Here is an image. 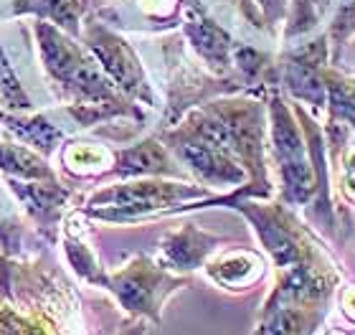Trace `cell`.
Returning a JSON list of instances; mask_svg holds the SVG:
<instances>
[{
	"instance_id": "7",
	"label": "cell",
	"mask_w": 355,
	"mask_h": 335,
	"mask_svg": "<svg viewBox=\"0 0 355 335\" xmlns=\"http://www.w3.org/2000/svg\"><path fill=\"white\" fill-rule=\"evenodd\" d=\"M185 33L191 38L193 49L216 71H226L234 61V46L226 31L208 18L200 8L191 6L185 15Z\"/></svg>"
},
{
	"instance_id": "18",
	"label": "cell",
	"mask_w": 355,
	"mask_h": 335,
	"mask_svg": "<svg viewBox=\"0 0 355 335\" xmlns=\"http://www.w3.org/2000/svg\"><path fill=\"white\" fill-rule=\"evenodd\" d=\"M348 148H340V188L345 198L355 203V142L345 140Z\"/></svg>"
},
{
	"instance_id": "6",
	"label": "cell",
	"mask_w": 355,
	"mask_h": 335,
	"mask_svg": "<svg viewBox=\"0 0 355 335\" xmlns=\"http://www.w3.org/2000/svg\"><path fill=\"white\" fill-rule=\"evenodd\" d=\"M87 44L94 51L102 71L117 84L119 89L125 92V94H130V97L145 102V105H153V94H150V87L145 82L140 61H137L132 49L122 38L110 33L102 26H89Z\"/></svg>"
},
{
	"instance_id": "1",
	"label": "cell",
	"mask_w": 355,
	"mask_h": 335,
	"mask_svg": "<svg viewBox=\"0 0 355 335\" xmlns=\"http://www.w3.org/2000/svg\"><path fill=\"white\" fill-rule=\"evenodd\" d=\"M211 191L188 183L171 180H127L99 191L89 201V214L104 221H135L160 211H168L178 203L208 198Z\"/></svg>"
},
{
	"instance_id": "14",
	"label": "cell",
	"mask_w": 355,
	"mask_h": 335,
	"mask_svg": "<svg viewBox=\"0 0 355 335\" xmlns=\"http://www.w3.org/2000/svg\"><path fill=\"white\" fill-rule=\"evenodd\" d=\"M355 36V0H338L335 3V15L330 23V51H333V64H338L345 51V46H350Z\"/></svg>"
},
{
	"instance_id": "11",
	"label": "cell",
	"mask_w": 355,
	"mask_h": 335,
	"mask_svg": "<svg viewBox=\"0 0 355 335\" xmlns=\"http://www.w3.org/2000/svg\"><path fill=\"white\" fill-rule=\"evenodd\" d=\"M327 107L330 119L355 130V76L340 74L335 69L327 71Z\"/></svg>"
},
{
	"instance_id": "3",
	"label": "cell",
	"mask_w": 355,
	"mask_h": 335,
	"mask_svg": "<svg viewBox=\"0 0 355 335\" xmlns=\"http://www.w3.org/2000/svg\"><path fill=\"white\" fill-rule=\"evenodd\" d=\"M180 284L183 280H175L171 272H165L160 264L150 261L148 257H137L107 280V287L117 295L125 310L148 315L153 320L160 318L163 300Z\"/></svg>"
},
{
	"instance_id": "2",
	"label": "cell",
	"mask_w": 355,
	"mask_h": 335,
	"mask_svg": "<svg viewBox=\"0 0 355 335\" xmlns=\"http://www.w3.org/2000/svg\"><path fill=\"white\" fill-rule=\"evenodd\" d=\"M231 206L252 221L277 269L295 267V264H304V261H315L320 257H325L312 244L310 234L297 223V218L284 206H261V203L252 201H234Z\"/></svg>"
},
{
	"instance_id": "21",
	"label": "cell",
	"mask_w": 355,
	"mask_h": 335,
	"mask_svg": "<svg viewBox=\"0 0 355 335\" xmlns=\"http://www.w3.org/2000/svg\"><path fill=\"white\" fill-rule=\"evenodd\" d=\"M122 335H145V328L142 325H130Z\"/></svg>"
},
{
	"instance_id": "12",
	"label": "cell",
	"mask_w": 355,
	"mask_h": 335,
	"mask_svg": "<svg viewBox=\"0 0 355 335\" xmlns=\"http://www.w3.org/2000/svg\"><path fill=\"white\" fill-rule=\"evenodd\" d=\"M289 3H292V10L287 21V38L304 36L312 28H318L333 8V0H289Z\"/></svg>"
},
{
	"instance_id": "17",
	"label": "cell",
	"mask_w": 355,
	"mask_h": 335,
	"mask_svg": "<svg viewBox=\"0 0 355 335\" xmlns=\"http://www.w3.org/2000/svg\"><path fill=\"white\" fill-rule=\"evenodd\" d=\"M0 99L6 102L8 110H28L31 107L28 97H26L23 87L18 84V79H15L3 49H0Z\"/></svg>"
},
{
	"instance_id": "4",
	"label": "cell",
	"mask_w": 355,
	"mask_h": 335,
	"mask_svg": "<svg viewBox=\"0 0 355 335\" xmlns=\"http://www.w3.org/2000/svg\"><path fill=\"white\" fill-rule=\"evenodd\" d=\"M330 313V302L277 287L269 292L254 335H315Z\"/></svg>"
},
{
	"instance_id": "13",
	"label": "cell",
	"mask_w": 355,
	"mask_h": 335,
	"mask_svg": "<svg viewBox=\"0 0 355 335\" xmlns=\"http://www.w3.org/2000/svg\"><path fill=\"white\" fill-rule=\"evenodd\" d=\"M15 10L18 13L36 10V13L53 18L61 28L71 31V33L79 31V10H82V6L76 0H15Z\"/></svg>"
},
{
	"instance_id": "5",
	"label": "cell",
	"mask_w": 355,
	"mask_h": 335,
	"mask_svg": "<svg viewBox=\"0 0 355 335\" xmlns=\"http://www.w3.org/2000/svg\"><path fill=\"white\" fill-rule=\"evenodd\" d=\"M282 84L295 99L322 110L327 107V71H330V41L318 36L310 44L292 49L282 61Z\"/></svg>"
},
{
	"instance_id": "9",
	"label": "cell",
	"mask_w": 355,
	"mask_h": 335,
	"mask_svg": "<svg viewBox=\"0 0 355 335\" xmlns=\"http://www.w3.org/2000/svg\"><path fill=\"white\" fill-rule=\"evenodd\" d=\"M114 175L119 178H145V175H180L168 150L157 140H142L132 148L119 150L114 157Z\"/></svg>"
},
{
	"instance_id": "16",
	"label": "cell",
	"mask_w": 355,
	"mask_h": 335,
	"mask_svg": "<svg viewBox=\"0 0 355 335\" xmlns=\"http://www.w3.org/2000/svg\"><path fill=\"white\" fill-rule=\"evenodd\" d=\"M10 122V130L21 135V140H26L28 145H36V148H44L46 153L56 148V142L61 140V130L46 122L44 117H33V119H8Z\"/></svg>"
},
{
	"instance_id": "15",
	"label": "cell",
	"mask_w": 355,
	"mask_h": 335,
	"mask_svg": "<svg viewBox=\"0 0 355 335\" xmlns=\"http://www.w3.org/2000/svg\"><path fill=\"white\" fill-rule=\"evenodd\" d=\"M0 165L6 171L21 175V178H49L51 180V171L46 168L41 157L28 153L21 145H0Z\"/></svg>"
},
{
	"instance_id": "20",
	"label": "cell",
	"mask_w": 355,
	"mask_h": 335,
	"mask_svg": "<svg viewBox=\"0 0 355 335\" xmlns=\"http://www.w3.org/2000/svg\"><path fill=\"white\" fill-rule=\"evenodd\" d=\"M340 307L343 313L348 315V320L355 323V284H350V287H345L340 292Z\"/></svg>"
},
{
	"instance_id": "10",
	"label": "cell",
	"mask_w": 355,
	"mask_h": 335,
	"mask_svg": "<svg viewBox=\"0 0 355 335\" xmlns=\"http://www.w3.org/2000/svg\"><path fill=\"white\" fill-rule=\"evenodd\" d=\"M208 275L226 290H246L264 275V261L254 252H229L208 264Z\"/></svg>"
},
{
	"instance_id": "8",
	"label": "cell",
	"mask_w": 355,
	"mask_h": 335,
	"mask_svg": "<svg viewBox=\"0 0 355 335\" xmlns=\"http://www.w3.org/2000/svg\"><path fill=\"white\" fill-rule=\"evenodd\" d=\"M221 237L206 234V231L196 229V223H185L183 229L173 231L171 237H165L160 254L168 269H196L200 267L206 257L221 244Z\"/></svg>"
},
{
	"instance_id": "19",
	"label": "cell",
	"mask_w": 355,
	"mask_h": 335,
	"mask_svg": "<svg viewBox=\"0 0 355 335\" xmlns=\"http://www.w3.org/2000/svg\"><path fill=\"white\" fill-rule=\"evenodd\" d=\"M287 3L289 0H259V6L264 8V13L269 21H279L284 10H287Z\"/></svg>"
}]
</instances>
